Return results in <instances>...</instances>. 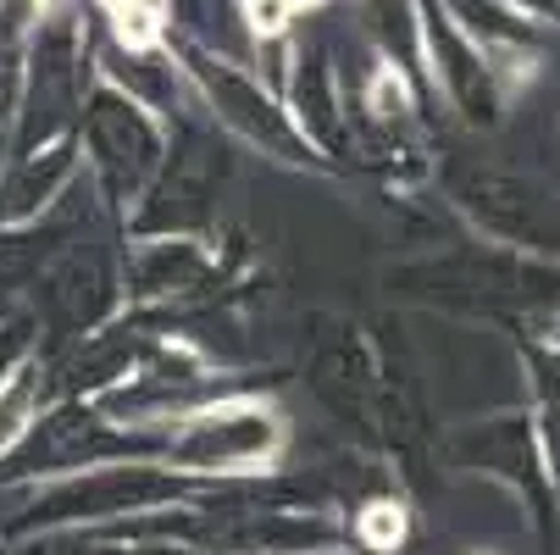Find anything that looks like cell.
Masks as SVG:
<instances>
[{
	"label": "cell",
	"mask_w": 560,
	"mask_h": 555,
	"mask_svg": "<svg viewBox=\"0 0 560 555\" xmlns=\"http://www.w3.org/2000/svg\"><path fill=\"white\" fill-rule=\"evenodd\" d=\"M278 444V423L261 412V406H233L222 417H206L195 423L184 439H178V455L189 466H238V461H261L272 455Z\"/></svg>",
	"instance_id": "1"
},
{
	"label": "cell",
	"mask_w": 560,
	"mask_h": 555,
	"mask_svg": "<svg viewBox=\"0 0 560 555\" xmlns=\"http://www.w3.org/2000/svg\"><path fill=\"white\" fill-rule=\"evenodd\" d=\"M355 533H361L366 550H399V539H406V506L399 500H372L355 517Z\"/></svg>",
	"instance_id": "3"
},
{
	"label": "cell",
	"mask_w": 560,
	"mask_h": 555,
	"mask_svg": "<svg viewBox=\"0 0 560 555\" xmlns=\"http://www.w3.org/2000/svg\"><path fill=\"white\" fill-rule=\"evenodd\" d=\"M372 106H377V117H394V112H406V90H399V78H377V90H372Z\"/></svg>",
	"instance_id": "5"
},
{
	"label": "cell",
	"mask_w": 560,
	"mask_h": 555,
	"mask_svg": "<svg viewBox=\"0 0 560 555\" xmlns=\"http://www.w3.org/2000/svg\"><path fill=\"white\" fill-rule=\"evenodd\" d=\"M101 7L128 50H150L162 39V0H101Z\"/></svg>",
	"instance_id": "2"
},
{
	"label": "cell",
	"mask_w": 560,
	"mask_h": 555,
	"mask_svg": "<svg viewBox=\"0 0 560 555\" xmlns=\"http://www.w3.org/2000/svg\"><path fill=\"white\" fill-rule=\"evenodd\" d=\"M305 7H323V0H250V23L256 34H283V23Z\"/></svg>",
	"instance_id": "4"
}]
</instances>
